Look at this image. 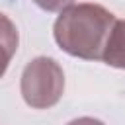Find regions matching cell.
Here are the masks:
<instances>
[{
  "label": "cell",
  "mask_w": 125,
  "mask_h": 125,
  "mask_svg": "<svg viewBox=\"0 0 125 125\" xmlns=\"http://www.w3.org/2000/svg\"><path fill=\"white\" fill-rule=\"evenodd\" d=\"M115 16L98 4L68 6L55 21V41L62 51L86 61L102 59Z\"/></svg>",
  "instance_id": "1"
},
{
  "label": "cell",
  "mask_w": 125,
  "mask_h": 125,
  "mask_svg": "<svg viewBox=\"0 0 125 125\" xmlns=\"http://www.w3.org/2000/svg\"><path fill=\"white\" fill-rule=\"evenodd\" d=\"M64 88V74L57 61L39 57L31 61L21 74V96L35 109L51 107L59 102Z\"/></svg>",
  "instance_id": "2"
},
{
  "label": "cell",
  "mask_w": 125,
  "mask_h": 125,
  "mask_svg": "<svg viewBox=\"0 0 125 125\" xmlns=\"http://www.w3.org/2000/svg\"><path fill=\"white\" fill-rule=\"evenodd\" d=\"M102 61L115 68H125V20L115 21L111 35L107 39Z\"/></svg>",
  "instance_id": "3"
},
{
  "label": "cell",
  "mask_w": 125,
  "mask_h": 125,
  "mask_svg": "<svg viewBox=\"0 0 125 125\" xmlns=\"http://www.w3.org/2000/svg\"><path fill=\"white\" fill-rule=\"evenodd\" d=\"M16 49H18V29L8 16L0 14V78L6 72Z\"/></svg>",
  "instance_id": "4"
},
{
  "label": "cell",
  "mask_w": 125,
  "mask_h": 125,
  "mask_svg": "<svg viewBox=\"0 0 125 125\" xmlns=\"http://www.w3.org/2000/svg\"><path fill=\"white\" fill-rule=\"evenodd\" d=\"M39 8H43V10H47V12H62V10H66L74 0H33Z\"/></svg>",
  "instance_id": "5"
}]
</instances>
